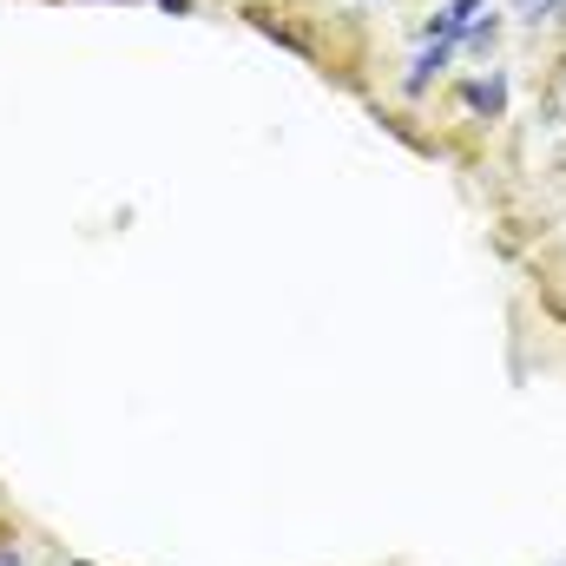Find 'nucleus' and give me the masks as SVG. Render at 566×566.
<instances>
[{
  "label": "nucleus",
  "mask_w": 566,
  "mask_h": 566,
  "mask_svg": "<svg viewBox=\"0 0 566 566\" xmlns=\"http://www.w3.org/2000/svg\"><path fill=\"white\" fill-rule=\"evenodd\" d=\"M454 99H461L481 126H494V119L507 113V73L488 66V73H474V80H454Z\"/></svg>",
  "instance_id": "1"
},
{
  "label": "nucleus",
  "mask_w": 566,
  "mask_h": 566,
  "mask_svg": "<svg viewBox=\"0 0 566 566\" xmlns=\"http://www.w3.org/2000/svg\"><path fill=\"white\" fill-rule=\"evenodd\" d=\"M554 566H566V560H554Z\"/></svg>",
  "instance_id": "7"
},
{
  "label": "nucleus",
  "mask_w": 566,
  "mask_h": 566,
  "mask_svg": "<svg viewBox=\"0 0 566 566\" xmlns=\"http://www.w3.org/2000/svg\"><path fill=\"white\" fill-rule=\"evenodd\" d=\"M158 7H165V13H191V0H158Z\"/></svg>",
  "instance_id": "5"
},
{
  "label": "nucleus",
  "mask_w": 566,
  "mask_h": 566,
  "mask_svg": "<svg viewBox=\"0 0 566 566\" xmlns=\"http://www.w3.org/2000/svg\"><path fill=\"white\" fill-rule=\"evenodd\" d=\"M560 86H566V73H560Z\"/></svg>",
  "instance_id": "6"
},
{
  "label": "nucleus",
  "mask_w": 566,
  "mask_h": 566,
  "mask_svg": "<svg viewBox=\"0 0 566 566\" xmlns=\"http://www.w3.org/2000/svg\"><path fill=\"white\" fill-rule=\"evenodd\" d=\"M494 40H501V13L488 7V13H474V20H468L461 46H468V53H494Z\"/></svg>",
  "instance_id": "3"
},
{
  "label": "nucleus",
  "mask_w": 566,
  "mask_h": 566,
  "mask_svg": "<svg viewBox=\"0 0 566 566\" xmlns=\"http://www.w3.org/2000/svg\"><path fill=\"white\" fill-rule=\"evenodd\" d=\"M454 53H461L454 40H428L422 53H416V66L402 73V99H422L428 86H434V80H441L448 66H454Z\"/></svg>",
  "instance_id": "2"
},
{
  "label": "nucleus",
  "mask_w": 566,
  "mask_h": 566,
  "mask_svg": "<svg viewBox=\"0 0 566 566\" xmlns=\"http://www.w3.org/2000/svg\"><path fill=\"white\" fill-rule=\"evenodd\" d=\"M0 566H27V547H20V534H0Z\"/></svg>",
  "instance_id": "4"
}]
</instances>
